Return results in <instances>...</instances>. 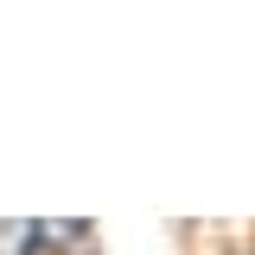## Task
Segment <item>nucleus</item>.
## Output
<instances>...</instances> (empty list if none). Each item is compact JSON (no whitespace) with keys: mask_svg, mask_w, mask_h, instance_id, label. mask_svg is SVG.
I'll list each match as a JSON object with an SVG mask.
<instances>
[{"mask_svg":"<svg viewBox=\"0 0 255 255\" xmlns=\"http://www.w3.org/2000/svg\"><path fill=\"white\" fill-rule=\"evenodd\" d=\"M38 223H0V255H38Z\"/></svg>","mask_w":255,"mask_h":255,"instance_id":"nucleus-1","label":"nucleus"},{"mask_svg":"<svg viewBox=\"0 0 255 255\" xmlns=\"http://www.w3.org/2000/svg\"><path fill=\"white\" fill-rule=\"evenodd\" d=\"M77 236H90V223H38V243H58V249H77Z\"/></svg>","mask_w":255,"mask_h":255,"instance_id":"nucleus-2","label":"nucleus"}]
</instances>
